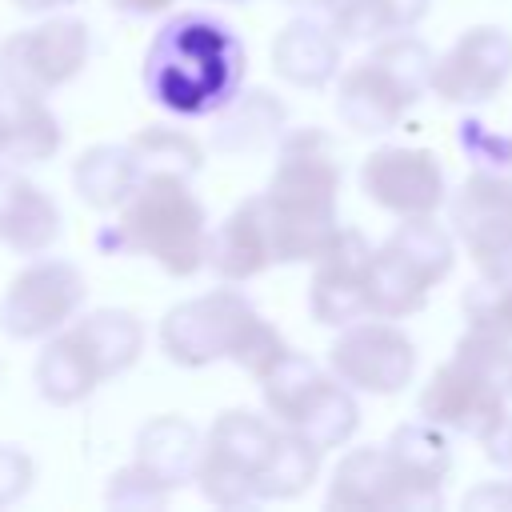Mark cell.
<instances>
[{"label": "cell", "instance_id": "60d3db41", "mask_svg": "<svg viewBox=\"0 0 512 512\" xmlns=\"http://www.w3.org/2000/svg\"><path fill=\"white\" fill-rule=\"evenodd\" d=\"M216 4H244V0H216Z\"/></svg>", "mask_w": 512, "mask_h": 512}, {"label": "cell", "instance_id": "9a60e30c", "mask_svg": "<svg viewBox=\"0 0 512 512\" xmlns=\"http://www.w3.org/2000/svg\"><path fill=\"white\" fill-rule=\"evenodd\" d=\"M372 244L360 228L340 224L328 248L312 260V284H308V312L324 328H348L364 316H372L368 296V268H372Z\"/></svg>", "mask_w": 512, "mask_h": 512}, {"label": "cell", "instance_id": "cb8c5ba5", "mask_svg": "<svg viewBox=\"0 0 512 512\" xmlns=\"http://www.w3.org/2000/svg\"><path fill=\"white\" fill-rule=\"evenodd\" d=\"M200 456H204V436L196 432L192 420H184V416H176V412L152 416V420L136 432V460H140L144 468H152L156 476H164L172 488L196 480Z\"/></svg>", "mask_w": 512, "mask_h": 512}, {"label": "cell", "instance_id": "74e56055", "mask_svg": "<svg viewBox=\"0 0 512 512\" xmlns=\"http://www.w3.org/2000/svg\"><path fill=\"white\" fill-rule=\"evenodd\" d=\"M4 124H8V88L0 92V144H4Z\"/></svg>", "mask_w": 512, "mask_h": 512}, {"label": "cell", "instance_id": "7402d4cb", "mask_svg": "<svg viewBox=\"0 0 512 512\" xmlns=\"http://www.w3.org/2000/svg\"><path fill=\"white\" fill-rule=\"evenodd\" d=\"M144 176L148 172L132 144H96L84 148L72 164V188L96 212H120Z\"/></svg>", "mask_w": 512, "mask_h": 512}, {"label": "cell", "instance_id": "f35d334b", "mask_svg": "<svg viewBox=\"0 0 512 512\" xmlns=\"http://www.w3.org/2000/svg\"><path fill=\"white\" fill-rule=\"evenodd\" d=\"M284 4H292V8H328L332 0H284Z\"/></svg>", "mask_w": 512, "mask_h": 512}, {"label": "cell", "instance_id": "d6a6232c", "mask_svg": "<svg viewBox=\"0 0 512 512\" xmlns=\"http://www.w3.org/2000/svg\"><path fill=\"white\" fill-rule=\"evenodd\" d=\"M456 144L468 156L472 168H496V172H512V136L492 132L480 116H464L456 124Z\"/></svg>", "mask_w": 512, "mask_h": 512}, {"label": "cell", "instance_id": "4316f807", "mask_svg": "<svg viewBox=\"0 0 512 512\" xmlns=\"http://www.w3.org/2000/svg\"><path fill=\"white\" fill-rule=\"evenodd\" d=\"M384 444L408 476H416L428 488H444V480L452 472V444H448V432L440 424H432L424 416L404 420V424L392 428V436Z\"/></svg>", "mask_w": 512, "mask_h": 512}, {"label": "cell", "instance_id": "52a82bcc", "mask_svg": "<svg viewBox=\"0 0 512 512\" xmlns=\"http://www.w3.org/2000/svg\"><path fill=\"white\" fill-rule=\"evenodd\" d=\"M260 392L268 416L316 444L320 452L348 444L360 428V404L352 396L356 388H348L336 372H324L296 348H288L280 364L260 380Z\"/></svg>", "mask_w": 512, "mask_h": 512}, {"label": "cell", "instance_id": "d6986e66", "mask_svg": "<svg viewBox=\"0 0 512 512\" xmlns=\"http://www.w3.org/2000/svg\"><path fill=\"white\" fill-rule=\"evenodd\" d=\"M60 208L56 200L32 184L20 164L0 160V244L20 256H40L60 240Z\"/></svg>", "mask_w": 512, "mask_h": 512}, {"label": "cell", "instance_id": "9c48e42d", "mask_svg": "<svg viewBox=\"0 0 512 512\" xmlns=\"http://www.w3.org/2000/svg\"><path fill=\"white\" fill-rule=\"evenodd\" d=\"M284 424H272L248 408H228L212 420L204 436V456L196 468V488L220 508H244L256 500V476L280 444Z\"/></svg>", "mask_w": 512, "mask_h": 512}, {"label": "cell", "instance_id": "30bf717a", "mask_svg": "<svg viewBox=\"0 0 512 512\" xmlns=\"http://www.w3.org/2000/svg\"><path fill=\"white\" fill-rule=\"evenodd\" d=\"M92 56V32L80 16H48L0 44V84L8 92L48 96L76 80Z\"/></svg>", "mask_w": 512, "mask_h": 512}, {"label": "cell", "instance_id": "5bb4252c", "mask_svg": "<svg viewBox=\"0 0 512 512\" xmlns=\"http://www.w3.org/2000/svg\"><path fill=\"white\" fill-rule=\"evenodd\" d=\"M360 192L392 216H436L448 204L444 164L428 148L384 144L360 160Z\"/></svg>", "mask_w": 512, "mask_h": 512}, {"label": "cell", "instance_id": "8d00e7d4", "mask_svg": "<svg viewBox=\"0 0 512 512\" xmlns=\"http://www.w3.org/2000/svg\"><path fill=\"white\" fill-rule=\"evenodd\" d=\"M20 12H56V8H68L76 0H12Z\"/></svg>", "mask_w": 512, "mask_h": 512}, {"label": "cell", "instance_id": "1f68e13d", "mask_svg": "<svg viewBox=\"0 0 512 512\" xmlns=\"http://www.w3.org/2000/svg\"><path fill=\"white\" fill-rule=\"evenodd\" d=\"M176 488L156 476L152 468H144L140 460H132L128 468H120L112 480H108V492H104V504L108 508H164L168 496Z\"/></svg>", "mask_w": 512, "mask_h": 512}, {"label": "cell", "instance_id": "836d02e7", "mask_svg": "<svg viewBox=\"0 0 512 512\" xmlns=\"http://www.w3.org/2000/svg\"><path fill=\"white\" fill-rule=\"evenodd\" d=\"M36 484V460L20 444H0V508L24 500Z\"/></svg>", "mask_w": 512, "mask_h": 512}, {"label": "cell", "instance_id": "ffe728a7", "mask_svg": "<svg viewBox=\"0 0 512 512\" xmlns=\"http://www.w3.org/2000/svg\"><path fill=\"white\" fill-rule=\"evenodd\" d=\"M272 264H276V256H272L264 200L260 196H248V200H240L224 216V224H216L208 232V268L224 284H244V280L260 276Z\"/></svg>", "mask_w": 512, "mask_h": 512}, {"label": "cell", "instance_id": "8fae6325", "mask_svg": "<svg viewBox=\"0 0 512 512\" xmlns=\"http://www.w3.org/2000/svg\"><path fill=\"white\" fill-rule=\"evenodd\" d=\"M88 284L72 260L44 256L24 264L0 300V328L16 340H40L72 324L84 308Z\"/></svg>", "mask_w": 512, "mask_h": 512}, {"label": "cell", "instance_id": "2e32d148", "mask_svg": "<svg viewBox=\"0 0 512 512\" xmlns=\"http://www.w3.org/2000/svg\"><path fill=\"white\" fill-rule=\"evenodd\" d=\"M512 76V36L496 24H476L432 64V92L444 104H488Z\"/></svg>", "mask_w": 512, "mask_h": 512}, {"label": "cell", "instance_id": "7c38bea8", "mask_svg": "<svg viewBox=\"0 0 512 512\" xmlns=\"http://www.w3.org/2000/svg\"><path fill=\"white\" fill-rule=\"evenodd\" d=\"M328 368L356 392L396 396L416 376V344L388 316H364L340 328L328 348Z\"/></svg>", "mask_w": 512, "mask_h": 512}, {"label": "cell", "instance_id": "484cf974", "mask_svg": "<svg viewBox=\"0 0 512 512\" xmlns=\"http://www.w3.org/2000/svg\"><path fill=\"white\" fill-rule=\"evenodd\" d=\"M428 8L432 0H332L324 16L340 40H384L392 32H412Z\"/></svg>", "mask_w": 512, "mask_h": 512}, {"label": "cell", "instance_id": "6da1fadb", "mask_svg": "<svg viewBox=\"0 0 512 512\" xmlns=\"http://www.w3.org/2000/svg\"><path fill=\"white\" fill-rule=\"evenodd\" d=\"M244 84V44L212 12H180L160 24L144 56V92L172 116H216Z\"/></svg>", "mask_w": 512, "mask_h": 512}, {"label": "cell", "instance_id": "f1b7e54d", "mask_svg": "<svg viewBox=\"0 0 512 512\" xmlns=\"http://www.w3.org/2000/svg\"><path fill=\"white\" fill-rule=\"evenodd\" d=\"M76 328L92 340V348L100 352V360H104L112 380L120 372H128L144 352V324H140V316H132L124 308L84 312V316H76Z\"/></svg>", "mask_w": 512, "mask_h": 512}, {"label": "cell", "instance_id": "4fadbf2b", "mask_svg": "<svg viewBox=\"0 0 512 512\" xmlns=\"http://www.w3.org/2000/svg\"><path fill=\"white\" fill-rule=\"evenodd\" d=\"M328 508H360V512H424L444 504V488H428L416 476L400 468V460L388 452V444H364L352 448L332 480H328Z\"/></svg>", "mask_w": 512, "mask_h": 512}, {"label": "cell", "instance_id": "e575fe53", "mask_svg": "<svg viewBox=\"0 0 512 512\" xmlns=\"http://www.w3.org/2000/svg\"><path fill=\"white\" fill-rule=\"evenodd\" d=\"M488 448V460L496 464V468H504V472H512V416L500 424V432L484 444Z\"/></svg>", "mask_w": 512, "mask_h": 512}, {"label": "cell", "instance_id": "d590c367", "mask_svg": "<svg viewBox=\"0 0 512 512\" xmlns=\"http://www.w3.org/2000/svg\"><path fill=\"white\" fill-rule=\"evenodd\" d=\"M116 12H128V16H160L168 12L176 0H108Z\"/></svg>", "mask_w": 512, "mask_h": 512}, {"label": "cell", "instance_id": "4dcf8cb0", "mask_svg": "<svg viewBox=\"0 0 512 512\" xmlns=\"http://www.w3.org/2000/svg\"><path fill=\"white\" fill-rule=\"evenodd\" d=\"M460 312L468 328H484L492 336L512 340V276H488L480 272L476 284H468Z\"/></svg>", "mask_w": 512, "mask_h": 512}, {"label": "cell", "instance_id": "83f0119b", "mask_svg": "<svg viewBox=\"0 0 512 512\" xmlns=\"http://www.w3.org/2000/svg\"><path fill=\"white\" fill-rule=\"evenodd\" d=\"M320 448L308 444L304 436H296L292 428L280 432V444L272 448L268 464L256 476V500H296L312 488V480L320 476Z\"/></svg>", "mask_w": 512, "mask_h": 512}, {"label": "cell", "instance_id": "5b68a950", "mask_svg": "<svg viewBox=\"0 0 512 512\" xmlns=\"http://www.w3.org/2000/svg\"><path fill=\"white\" fill-rule=\"evenodd\" d=\"M508 360H512V340L492 336L484 328H468L456 340L452 356L420 388L416 400L420 416L440 424L444 432L488 444L508 420V400H512L504 388Z\"/></svg>", "mask_w": 512, "mask_h": 512}, {"label": "cell", "instance_id": "8992f818", "mask_svg": "<svg viewBox=\"0 0 512 512\" xmlns=\"http://www.w3.org/2000/svg\"><path fill=\"white\" fill-rule=\"evenodd\" d=\"M432 48L412 32H392L376 48L340 72L336 116L360 136L392 132L408 108L432 88Z\"/></svg>", "mask_w": 512, "mask_h": 512}, {"label": "cell", "instance_id": "f546056e", "mask_svg": "<svg viewBox=\"0 0 512 512\" xmlns=\"http://www.w3.org/2000/svg\"><path fill=\"white\" fill-rule=\"evenodd\" d=\"M128 144H132V152L140 156L144 172L196 176L200 164H204V148H200V140H192V136L180 132V128H168V124H148V128H140Z\"/></svg>", "mask_w": 512, "mask_h": 512}, {"label": "cell", "instance_id": "603a6c76", "mask_svg": "<svg viewBox=\"0 0 512 512\" xmlns=\"http://www.w3.org/2000/svg\"><path fill=\"white\" fill-rule=\"evenodd\" d=\"M288 132V108L268 88H240L216 116L208 144L220 152H252Z\"/></svg>", "mask_w": 512, "mask_h": 512}, {"label": "cell", "instance_id": "3957f363", "mask_svg": "<svg viewBox=\"0 0 512 512\" xmlns=\"http://www.w3.org/2000/svg\"><path fill=\"white\" fill-rule=\"evenodd\" d=\"M160 352L180 368L232 360L252 380H264L288 352V340L256 312V304L240 288H212L164 312Z\"/></svg>", "mask_w": 512, "mask_h": 512}, {"label": "cell", "instance_id": "e0dca14e", "mask_svg": "<svg viewBox=\"0 0 512 512\" xmlns=\"http://www.w3.org/2000/svg\"><path fill=\"white\" fill-rule=\"evenodd\" d=\"M448 224L476 264L500 256L512 244V172L472 168L448 196Z\"/></svg>", "mask_w": 512, "mask_h": 512}, {"label": "cell", "instance_id": "d4e9b609", "mask_svg": "<svg viewBox=\"0 0 512 512\" xmlns=\"http://www.w3.org/2000/svg\"><path fill=\"white\" fill-rule=\"evenodd\" d=\"M64 144L60 116L48 108L44 96L28 92H8V124H4V144L0 160L8 164H48Z\"/></svg>", "mask_w": 512, "mask_h": 512}, {"label": "cell", "instance_id": "ab89813d", "mask_svg": "<svg viewBox=\"0 0 512 512\" xmlns=\"http://www.w3.org/2000/svg\"><path fill=\"white\" fill-rule=\"evenodd\" d=\"M504 388H508V396H512V360H508V372H504Z\"/></svg>", "mask_w": 512, "mask_h": 512}, {"label": "cell", "instance_id": "ba28073f", "mask_svg": "<svg viewBox=\"0 0 512 512\" xmlns=\"http://www.w3.org/2000/svg\"><path fill=\"white\" fill-rule=\"evenodd\" d=\"M456 264V236L452 228L436 224L432 216H404L392 236L372 252L368 268V296L372 316L404 320L420 312L432 288Z\"/></svg>", "mask_w": 512, "mask_h": 512}, {"label": "cell", "instance_id": "277c9868", "mask_svg": "<svg viewBox=\"0 0 512 512\" xmlns=\"http://www.w3.org/2000/svg\"><path fill=\"white\" fill-rule=\"evenodd\" d=\"M96 244L104 252H136L184 280L208 264V212L188 176L148 172Z\"/></svg>", "mask_w": 512, "mask_h": 512}, {"label": "cell", "instance_id": "44dd1931", "mask_svg": "<svg viewBox=\"0 0 512 512\" xmlns=\"http://www.w3.org/2000/svg\"><path fill=\"white\" fill-rule=\"evenodd\" d=\"M340 44L328 20L296 16L272 40V68L292 88H324L340 72Z\"/></svg>", "mask_w": 512, "mask_h": 512}, {"label": "cell", "instance_id": "7a4b0ae2", "mask_svg": "<svg viewBox=\"0 0 512 512\" xmlns=\"http://www.w3.org/2000/svg\"><path fill=\"white\" fill-rule=\"evenodd\" d=\"M340 160L320 128H288L276 148V168L260 192L276 264L316 260L336 236Z\"/></svg>", "mask_w": 512, "mask_h": 512}, {"label": "cell", "instance_id": "ac0fdd59", "mask_svg": "<svg viewBox=\"0 0 512 512\" xmlns=\"http://www.w3.org/2000/svg\"><path fill=\"white\" fill-rule=\"evenodd\" d=\"M108 368L100 360V352L92 348V340L72 324H64L60 332L48 336V344L40 348L36 356V368H32V384L36 392L56 404V408H72L80 400H88L100 384H108Z\"/></svg>", "mask_w": 512, "mask_h": 512}]
</instances>
